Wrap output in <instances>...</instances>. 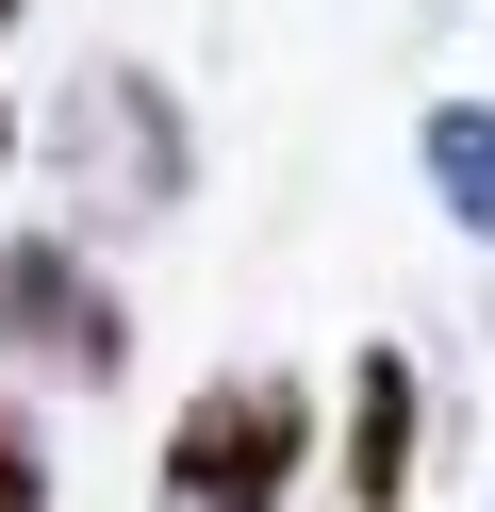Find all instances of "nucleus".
<instances>
[{"label": "nucleus", "mask_w": 495, "mask_h": 512, "mask_svg": "<svg viewBox=\"0 0 495 512\" xmlns=\"http://www.w3.org/2000/svg\"><path fill=\"white\" fill-rule=\"evenodd\" d=\"M66 149H83V182H116L132 215H149V199H182V116H165V83H149V67H83Z\"/></svg>", "instance_id": "3"}, {"label": "nucleus", "mask_w": 495, "mask_h": 512, "mask_svg": "<svg viewBox=\"0 0 495 512\" xmlns=\"http://www.w3.org/2000/svg\"><path fill=\"white\" fill-rule=\"evenodd\" d=\"M429 199H446L462 232L495 248V116H479V100H446V116H429Z\"/></svg>", "instance_id": "5"}, {"label": "nucleus", "mask_w": 495, "mask_h": 512, "mask_svg": "<svg viewBox=\"0 0 495 512\" xmlns=\"http://www.w3.org/2000/svg\"><path fill=\"white\" fill-rule=\"evenodd\" d=\"M0 512H50V463H33V413L0 397Z\"/></svg>", "instance_id": "6"}, {"label": "nucleus", "mask_w": 495, "mask_h": 512, "mask_svg": "<svg viewBox=\"0 0 495 512\" xmlns=\"http://www.w3.org/2000/svg\"><path fill=\"white\" fill-rule=\"evenodd\" d=\"M17 17H33V0H0V34H17Z\"/></svg>", "instance_id": "7"}, {"label": "nucleus", "mask_w": 495, "mask_h": 512, "mask_svg": "<svg viewBox=\"0 0 495 512\" xmlns=\"http://www.w3.org/2000/svg\"><path fill=\"white\" fill-rule=\"evenodd\" d=\"M297 479H314V397H297L281 364L182 397V430H165V512H297Z\"/></svg>", "instance_id": "1"}, {"label": "nucleus", "mask_w": 495, "mask_h": 512, "mask_svg": "<svg viewBox=\"0 0 495 512\" xmlns=\"http://www.w3.org/2000/svg\"><path fill=\"white\" fill-rule=\"evenodd\" d=\"M0 166H17V116H0Z\"/></svg>", "instance_id": "8"}, {"label": "nucleus", "mask_w": 495, "mask_h": 512, "mask_svg": "<svg viewBox=\"0 0 495 512\" xmlns=\"http://www.w3.org/2000/svg\"><path fill=\"white\" fill-rule=\"evenodd\" d=\"M0 347L50 364V380H116L132 364V314L99 298V265L66 232H17V248H0Z\"/></svg>", "instance_id": "2"}, {"label": "nucleus", "mask_w": 495, "mask_h": 512, "mask_svg": "<svg viewBox=\"0 0 495 512\" xmlns=\"http://www.w3.org/2000/svg\"><path fill=\"white\" fill-rule=\"evenodd\" d=\"M413 446H429L413 364L363 347V364H347V463H330V496H347V512H413Z\"/></svg>", "instance_id": "4"}]
</instances>
